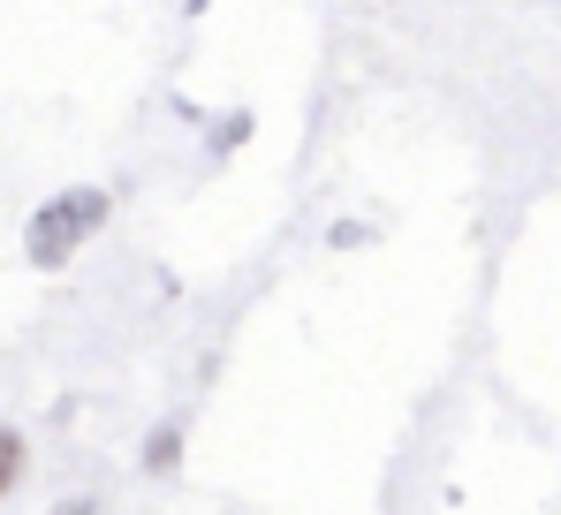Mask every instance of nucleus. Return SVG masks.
<instances>
[{"label": "nucleus", "mask_w": 561, "mask_h": 515, "mask_svg": "<svg viewBox=\"0 0 561 515\" xmlns=\"http://www.w3.org/2000/svg\"><path fill=\"white\" fill-rule=\"evenodd\" d=\"M145 462H152V470H175V432H160V439H152V455H145Z\"/></svg>", "instance_id": "obj_3"}, {"label": "nucleus", "mask_w": 561, "mask_h": 515, "mask_svg": "<svg viewBox=\"0 0 561 515\" xmlns=\"http://www.w3.org/2000/svg\"><path fill=\"white\" fill-rule=\"evenodd\" d=\"M15 478H23V439H15V432H0V493H8Z\"/></svg>", "instance_id": "obj_2"}, {"label": "nucleus", "mask_w": 561, "mask_h": 515, "mask_svg": "<svg viewBox=\"0 0 561 515\" xmlns=\"http://www.w3.org/2000/svg\"><path fill=\"white\" fill-rule=\"evenodd\" d=\"M99 220H106V190H69V197H54V205L31 220V258H38V265H61L69 251H84L99 236Z\"/></svg>", "instance_id": "obj_1"}, {"label": "nucleus", "mask_w": 561, "mask_h": 515, "mask_svg": "<svg viewBox=\"0 0 561 515\" xmlns=\"http://www.w3.org/2000/svg\"><path fill=\"white\" fill-rule=\"evenodd\" d=\"M61 515H92V508H61Z\"/></svg>", "instance_id": "obj_4"}]
</instances>
